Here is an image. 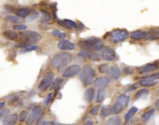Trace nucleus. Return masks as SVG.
I'll list each match as a JSON object with an SVG mask.
<instances>
[{
  "instance_id": "nucleus-18",
  "label": "nucleus",
  "mask_w": 159,
  "mask_h": 125,
  "mask_svg": "<svg viewBox=\"0 0 159 125\" xmlns=\"http://www.w3.org/2000/svg\"><path fill=\"white\" fill-rule=\"evenodd\" d=\"M95 94H96V93H95L94 88H88V89H86L85 92V99L86 100V102H91L94 100Z\"/></svg>"
},
{
  "instance_id": "nucleus-9",
  "label": "nucleus",
  "mask_w": 159,
  "mask_h": 125,
  "mask_svg": "<svg viewBox=\"0 0 159 125\" xmlns=\"http://www.w3.org/2000/svg\"><path fill=\"white\" fill-rule=\"evenodd\" d=\"M96 38H88L86 40H82L80 42H78V46L86 51H89V50H94V46H95V43H96Z\"/></svg>"
},
{
  "instance_id": "nucleus-31",
  "label": "nucleus",
  "mask_w": 159,
  "mask_h": 125,
  "mask_svg": "<svg viewBox=\"0 0 159 125\" xmlns=\"http://www.w3.org/2000/svg\"><path fill=\"white\" fill-rule=\"evenodd\" d=\"M5 19L8 22H11V23H14V24L20 22V17H16V16H6Z\"/></svg>"
},
{
  "instance_id": "nucleus-13",
  "label": "nucleus",
  "mask_w": 159,
  "mask_h": 125,
  "mask_svg": "<svg viewBox=\"0 0 159 125\" xmlns=\"http://www.w3.org/2000/svg\"><path fill=\"white\" fill-rule=\"evenodd\" d=\"M159 67V64L157 63H153V64H148L145 66H143V67H140L139 69V72L140 73H149V72H153L155 70H156L157 68Z\"/></svg>"
},
{
  "instance_id": "nucleus-28",
  "label": "nucleus",
  "mask_w": 159,
  "mask_h": 125,
  "mask_svg": "<svg viewBox=\"0 0 159 125\" xmlns=\"http://www.w3.org/2000/svg\"><path fill=\"white\" fill-rule=\"evenodd\" d=\"M39 17V14H38V12H36V11H32L31 13H30V15L29 16L26 18V20L27 21V22H31V21H34V20H36L37 17Z\"/></svg>"
},
{
  "instance_id": "nucleus-49",
  "label": "nucleus",
  "mask_w": 159,
  "mask_h": 125,
  "mask_svg": "<svg viewBox=\"0 0 159 125\" xmlns=\"http://www.w3.org/2000/svg\"><path fill=\"white\" fill-rule=\"evenodd\" d=\"M57 23L59 24V26L65 27V24H64V21L63 20H57Z\"/></svg>"
},
{
  "instance_id": "nucleus-45",
  "label": "nucleus",
  "mask_w": 159,
  "mask_h": 125,
  "mask_svg": "<svg viewBox=\"0 0 159 125\" xmlns=\"http://www.w3.org/2000/svg\"><path fill=\"white\" fill-rule=\"evenodd\" d=\"M17 100H18V96H17V95L16 94V95H15L14 97H12V99L10 100V102H9V104H15V102H16Z\"/></svg>"
},
{
  "instance_id": "nucleus-23",
  "label": "nucleus",
  "mask_w": 159,
  "mask_h": 125,
  "mask_svg": "<svg viewBox=\"0 0 159 125\" xmlns=\"http://www.w3.org/2000/svg\"><path fill=\"white\" fill-rule=\"evenodd\" d=\"M37 120H38V116H37L36 113L32 112V113L30 115H28L27 119V125H32Z\"/></svg>"
},
{
  "instance_id": "nucleus-22",
  "label": "nucleus",
  "mask_w": 159,
  "mask_h": 125,
  "mask_svg": "<svg viewBox=\"0 0 159 125\" xmlns=\"http://www.w3.org/2000/svg\"><path fill=\"white\" fill-rule=\"evenodd\" d=\"M138 111V109L136 108V107H132L129 111H128V113H126V115H125V122H126V123H128L130 122V120H131V118L135 114V113Z\"/></svg>"
},
{
  "instance_id": "nucleus-29",
  "label": "nucleus",
  "mask_w": 159,
  "mask_h": 125,
  "mask_svg": "<svg viewBox=\"0 0 159 125\" xmlns=\"http://www.w3.org/2000/svg\"><path fill=\"white\" fill-rule=\"evenodd\" d=\"M32 112H34L35 113L37 114V116H38V119L39 118H42V116L44 114V110L41 106H36L35 108H33Z\"/></svg>"
},
{
  "instance_id": "nucleus-3",
  "label": "nucleus",
  "mask_w": 159,
  "mask_h": 125,
  "mask_svg": "<svg viewBox=\"0 0 159 125\" xmlns=\"http://www.w3.org/2000/svg\"><path fill=\"white\" fill-rule=\"evenodd\" d=\"M95 71L89 65H86L79 75V79L85 85H91L94 83Z\"/></svg>"
},
{
  "instance_id": "nucleus-20",
  "label": "nucleus",
  "mask_w": 159,
  "mask_h": 125,
  "mask_svg": "<svg viewBox=\"0 0 159 125\" xmlns=\"http://www.w3.org/2000/svg\"><path fill=\"white\" fill-rule=\"evenodd\" d=\"M31 12H32V10L29 9V8H18L17 10H16V15L18 17H26L27 18V17L29 16Z\"/></svg>"
},
{
  "instance_id": "nucleus-43",
  "label": "nucleus",
  "mask_w": 159,
  "mask_h": 125,
  "mask_svg": "<svg viewBox=\"0 0 159 125\" xmlns=\"http://www.w3.org/2000/svg\"><path fill=\"white\" fill-rule=\"evenodd\" d=\"M123 72H124L125 75H132V73H134V71L130 67H125L123 69Z\"/></svg>"
},
{
  "instance_id": "nucleus-36",
  "label": "nucleus",
  "mask_w": 159,
  "mask_h": 125,
  "mask_svg": "<svg viewBox=\"0 0 159 125\" xmlns=\"http://www.w3.org/2000/svg\"><path fill=\"white\" fill-rule=\"evenodd\" d=\"M37 48H38V46H30L25 49H22L21 50V53H27V52H29V51H33V50H36Z\"/></svg>"
},
{
  "instance_id": "nucleus-52",
  "label": "nucleus",
  "mask_w": 159,
  "mask_h": 125,
  "mask_svg": "<svg viewBox=\"0 0 159 125\" xmlns=\"http://www.w3.org/2000/svg\"><path fill=\"white\" fill-rule=\"evenodd\" d=\"M4 106H5V102H1V104H0V107H1V109H2Z\"/></svg>"
},
{
  "instance_id": "nucleus-21",
  "label": "nucleus",
  "mask_w": 159,
  "mask_h": 125,
  "mask_svg": "<svg viewBox=\"0 0 159 125\" xmlns=\"http://www.w3.org/2000/svg\"><path fill=\"white\" fill-rule=\"evenodd\" d=\"M3 35L6 38L9 39V40H17L18 38L17 33L15 31H12V30H6L3 33Z\"/></svg>"
},
{
  "instance_id": "nucleus-5",
  "label": "nucleus",
  "mask_w": 159,
  "mask_h": 125,
  "mask_svg": "<svg viewBox=\"0 0 159 125\" xmlns=\"http://www.w3.org/2000/svg\"><path fill=\"white\" fill-rule=\"evenodd\" d=\"M21 36L24 38V41H27L28 43L32 44L36 41H38L42 38L41 35H39L38 33L34 32V31H24L21 33Z\"/></svg>"
},
{
  "instance_id": "nucleus-4",
  "label": "nucleus",
  "mask_w": 159,
  "mask_h": 125,
  "mask_svg": "<svg viewBox=\"0 0 159 125\" xmlns=\"http://www.w3.org/2000/svg\"><path fill=\"white\" fill-rule=\"evenodd\" d=\"M129 36V33L126 29H117L110 33V40L113 43H119L126 40Z\"/></svg>"
},
{
  "instance_id": "nucleus-26",
  "label": "nucleus",
  "mask_w": 159,
  "mask_h": 125,
  "mask_svg": "<svg viewBox=\"0 0 159 125\" xmlns=\"http://www.w3.org/2000/svg\"><path fill=\"white\" fill-rule=\"evenodd\" d=\"M105 96V91L104 89H99L97 92V95H96V102H103Z\"/></svg>"
},
{
  "instance_id": "nucleus-50",
  "label": "nucleus",
  "mask_w": 159,
  "mask_h": 125,
  "mask_svg": "<svg viewBox=\"0 0 159 125\" xmlns=\"http://www.w3.org/2000/svg\"><path fill=\"white\" fill-rule=\"evenodd\" d=\"M155 105H156V108H157V109H159V98L156 101V102H155Z\"/></svg>"
},
{
  "instance_id": "nucleus-16",
  "label": "nucleus",
  "mask_w": 159,
  "mask_h": 125,
  "mask_svg": "<svg viewBox=\"0 0 159 125\" xmlns=\"http://www.w3.org/2000/svg\"><path fill=\"white\" fill-rule=\"evenodd\" d=\"M155 84H156V81L150 77L143 78L139 81V85L143 87H150V86H154Z\"/></svg>"
},
{
  "instance_id": "nucleus-1",
  "label": "nucleus",
  "mask_w": 159,
  "mask_h": 125,
  "mask_svg": "<svg viewBox=\"0 0 159 125\" xmlns=\"http://www.w3.org/2000/svg\"><path fill=\"white\" fill-rule=\"evenodd\" d=\"M72 61V55L68 53H59L53 56L51 59V65L53 68L59 69L67 65Z\"/></svg>"
},
{
  "instance_id": "nucleus-48",
  "label": "nucleus",
  "mask_w": 159,
  "mask_h": 125,
  "mask_svg": "<svg viewBox=\"0 0 159 125\" xmlns=\"http://www.w3.org/2000/svg\"><path fill=\"white\" fill-rule=\"evenodd\" d=\"M6 11H8V12L13 11V7H12V6H6Z\"/></svg>"
},
{
  "instance_id": "nucleus-47",
  "label": "nucleus",
  "mask_w": 159,
  "mask_h": 125,
  "mask_svg": "<svg viewBox=\"0 0 159 125\" xmlns=\"http://www.w3.org/2000/svg\"><path fill=\"white\" fill-rule=\"evenodd\" d=\"M150 78H152V79H157V78H159V73H155L154 75H151V76H149Z\"/></svg>"
},
{
  "instance_id": "nucleus-42",
  "label": "nucleus",
  "mask_w": 159,
  "mask_h": 125,
  "mask_svg": "<svg viewBox=\"0 0 159 125\" xmlns=\"http://www.w3.org/2000/svg\"><path fill=\"white\" fill-rule=\"evenodd\" d=\"M89 54H90V53H88L87 51L84 50V51H81V52L78 54V56H81V57H83V58H88Z\"/></svg>"
},
{
  "instance_id": "nucleus-17",
  "label": "nucleus",
  "mask_w": 159,
  "mask_h": 125,
  "mask_svg": "<svg viewBox=\"0 0 159 125\" xmlns=\"http://www.w3.org/2000/svg\"><path fill=\"white\" fill-rule=\"evenodd\" d=\"M147 40H156L159 39V29L158 28H153L147 33L146 38Z\"/></svg>"
},
{
  "instance_id": "nucleus-51",
  "label": "nucleus",
  "mask_w": 159,
  "mask_h": 125,
  "mask_svg": "<svg viewBox=\"0 0 159 125\" xmlns=\"http://www.w3.org/2000/svg\"><path fill=\"white\" fill-rule=\"evenodd\" d=\"M84 125H93V122H91V121H87Z\"/></svg>"
},
{
  "instance_id": "nucleus-37",
  "label": "nucleus",
  "mask_w": 159,
  "mask_h": 125,
  "mask_svg": "<svg viewBox=\"0 0 159 125\" xmlns=\"http://www.w3.org/2000/svg\"><path fill=\"white\" fill-rule=\"evenodd\" d=\"M99 71L101 72V73H107V71H108V65L107 64H100L99 65Z\"/></svg>"
},
{
  "instance_id": "nucleus-34",
  "label": "nucleus",
  "mask_w": 159,
  "mask_h": 125,
  "mask_svg": "<svg viewBox=\"0 0 159 125\" xmlns=\"http://www.w3.org/2000/svg\"><path fill=\"white\" fill-rule=\"evenodd\" d=\"M53 35H56V36H58L59 38H61L62 40H64V38H66V34L64 33H61V32H59L58 30H54L52 33H51Z\"/></svg>"
},
{
  "instance_id": "nucleus-8",
  "label": "nucleus",
  "mask_w": 159,
  "mask_h": 125,
  "mask_svg": "<svg viewBox=\"0 0 159 125\" xmlns=\"http://www.w3.org/2000/svg\"><path fill=\"white\" fill-rule=\"evenodd\" d=\"M81 71H82V69L79 65L74 64V65L69 66V67H67L66 69H65L62 75H63V77H66V78H70V77H73L75 75H78Z\"/></svg>"
},
{
  "instance_id": "nucleus-2",
  "label": "nucleus",
  "mask_w": 159,
  "mask_h": 125,
  "mask_svg": "<svg viewBox=\"0 0 159 125\" xmlns=\"http://www.w3.org/2000/svg\"><path fill=\"white\" fill-rule=\"evenodd\" d=\"M129 100H130V97L128 96V95H126V94L119 95L116 101L115 102V104H114L113 106L111 107V110H110L111 113H113V114L120 113L128 105V104H129Z\"/></svg>"
},
{
  "instance_id": "nucleus-40",
  "label": "nucleus",
  "mask_w": 159,
  "mask_h": 125,
  "mask_svg": "<svg viewBox=\"0 0 159 125\" xmlns=\"http://www.w3.org/2000/svg\"><path fill=\"white\" fill-rule=\"evenodd\" d=\"M36 125H49V122L45 121L42 118H39L36 121Z\"/></svg>"
},
{
  "instance_id": "nucleus-27",
  "label": "nucleus",
  "mask_w": 159,
  "mask_h": 125,
  "mask_svg": "<svg viewBox=\"0 0 159 125\" xmlns=\"http://www.w3.org/2000/svg\"><path fill=\"white\" fill-rule=\"evenodd\" d=\"M64 21V24H65V26L69 28V29H73V28H75L77 27V24H75V22L72 21V20H69V19H65L63 20Z\"/></svg>"
},
{
  "instance_id": "nucleus-53",
  "label": "nucleus",
  "mask_w": 159,
  "mask_h": 125,
  "mask_svg": "<svg viewBox=\"0 0 159 125\" xmlns=\"http://www.w3.org/2000/svg\"><path fill=\"white\" fill-rule=\"evenodd\" d=\"M52 125H61V124H59V123H56V122H53Z\"/></svg>"
},
{
  "instance_id": "nucleus-44",
  "label": "nucleus",
  "mask_w": 159,
  "mask_h": 125,
  "mask_svg": "<svg viewBox=\"0 0 159 125\" xmlns=\"http://www.w3.org/2000/svg\"><path fill=\"white\" fill-rule=\"evenodd\" d=\"M136 88H137V85H136V84H132V85H130V86H128V88L126 89V91H127V92L134 91L135 89H136Z\"/></svg>"
},
{
  "instance_id": "nucleus-46",
  "label": "nucleus",
  "mask_w": 159,
  "mask_h": 125,
  "mask_svg": "<svg viewBox=\"0 0 159 125\" xmlns=\"http://www.w3.org/2000/svg\"><path fill=\"white\" fill-rule=\"evenodd\" d=\"M7 113H9V110H1V112H0V115H1V117H3L5 114L6 115Z\"/></svg>"
},
{
  "instance_id": "nucleus-39",
  "label": "nucleus",
  "mask_w": 159,
  "mask_h": 125,
  "mask_svg": "<svg viewBox=\"0 0 159 125\" xmlns=\"http://www.w3.org/2000/svg\"><path fill=\"white\" fill-rule=\"evenodd\" d=\"M14 29L15 30H25V29H27V26L26 25H16V26H14Z\"/></svg>"
},
{
  "instance_id": "nucleus-32",
  "label": "nucleus",
  "mask_w": 159,
  "mask_h": 125,
  "mask_svg": "<svg viewBox=\"0 0 159 125\" xmlns=\"http://www.w3.org/2000/svg\"><path fill=\"white\" fill-rule=\"evenodd\" d=\"M61 83H62V79L61 78H56L54 82H53V84L51 85V88L50 89L51 90H55L56 87H59V85L61 84Z\"/></svg>"
},
{
  "instance_id": "nucleus-35",
  "label": "nucleus",
  "mask_w": 159,
  "mask_h": 125,
  "mask_svg": "<svg viewBox=\"0 0 159 125\" xmlns=\"http://www.w3.org/2000/svg\"><path fill=\"white\" fill-rule=\"evenodd\" d=\"M99 109H100V106L99 105H96V106L92 107V108H91V110H90V114L96 115L97 113L99 112Z\"/></svg>"
},
{
  "instance_id": "nucleus-24",
  "label": "nucleus",
  "mask_w": 159,
  "mask_h": 125,
  "mask_svg": "<svg viewBox=\"0 0 159 125\" xmlns=\"http://www.w3.org/2000/svg\"><path fill=\"white\" fill-rule=\"evenodd\" d=\"M154 113H155V109H150V110H148L147 112H146L145 113L142 114V116H141L142 121H144V122L148 121L151 118V117H152V115L154 114Z\"/></svg>"
},
{
  "instance_id": "nucleus-41",
  "label": "nucleus",
  "mask_w": 159,
  "mask_h": 125,
  "mask_svg": "<svg viewBox=\"0 0 159 125\" xmlns=\"http://www.w3.org/2000/svg\"><path fill=\"white\" fill-rule=\"evenodd\" d=\"M52 96H53V93H50L47 94V98H45V105H48V104H50L51 99H52Z\"/></svg>"
},
{
  "instance_id": "nucleus-33",
  "label": "nucleus",
  "mask_w": 159,
  "mask_h": 125,
  "mask_svg": "<svg viewBox=\"0 0 159 125\" xmlns=\"http://www.w3.org/2000/svg\"><path fill=\"white\" fill-rule=\"evenodd\" d=\"M27 117H28L27 116V111H23V112L20 113V114L18 116V120L20 122H24V121H26L27 119Z\"/></svg>"
},
{
  "instance_id": "nucleus-15",
  "label": "nucleus",
  "mask_w": 159,
  "mask_h": 125,
  "mask_svg": "<svg viewBox=\"0 0 159 125\" xmlns=\"http://www.w3.org/2000/svg\"><path fill=\"white\" fill-rule=\"evenodd\" d=\"M130 36H131V38L134 39V40H142V39L146 38L147 33L145 32V31L138 30V31H135V32L131 33Z\"/></svg>"
},
{
  "instance_id": "nucleus-11",
  "label": "nucleus",
  "mask_w": 159,
  "mask_h": 125,
  "mask_svg": "<svg viewBox=\"0 0 159 125\" xmlns=\"http://www.w3.org/2000/svg\"><path fill=\"white\" fill-rule=\"evenodd\" d=\"M107 75L112 80H117L121 75V71L118 66L114 65V66H111V67L108 69Z\"/></svg>"
},
{
  "instance_id": "nucleus-14",
  "label": "nucleus",
  "mask_w": 159,
  "mask_h": 125,
  "mask_svg": "<svg viewBox=\"0 0 159 125\" xmlns=\"http://www.w3.org/2000/svg\"><path fill=\"white\" fill-rule=\"evenodd\" d=\"M18 121V116L17 114H10L6 116L3 120V125H15Z\"/></svg>"
},
{
  "instance_id": "nucleus-30",
  "label": "nucleus",
  "mask_w": 159,
  "mask_h": 125,
  "mask_svg": "<svg viewBox=\"0 0 159 125\" xmlns=\"http://www.w3.org/2000/svg\"><path fill=\"white\" fill-rule=\"evenodd\" d=\"M148 93V91L146 89H141L139 91H137V93H136L135 94V99H139L141 98L142 96H145V95H146Z\"/></svg>"
},
{
  "instance_id": "nucleus-7",
  "label": "nucleus",
  "mask_w": 159,
  "mask_h": 125,
  "mask_svg": "<svg viewBox=\"0 0 159 125\" xmlns=\"http://www.w3.org/2000/svg\"><path fill=\"white\" fill-rule=\"evenodd\" d=\"M101 58L105 61H115L116 60V53L111 47L105 46L101 50Z\"/></svg>"
},
{
  "instance_id": "nucleus-10",
  "label": "nucleus",
  "mask_w": 159,
  "mask_h": 125,
  "mask_svg": "<svg viewBox=\"0 0 159 125\" xmlns=\"http://www.w3.org/2000/svg\"><path fill=\"white\" fill-rule=\"evenodd\" d=\"M57 47L60 50H63V51H70V50H74L75 46V44L71 43L70 41H67V40H61L59 41L57 44Z\"/></svg>"
},
{
  "instance_id": "nucleus-6",
  "label": "nucleus",
  "mask_w": 159,
  "mask_h": 125,
  "mask_svg": "<svg viewBox=\"0 0 159 125\" xmlns=\"http://www.w3.org/2000/svg\"><path fill=\"white\" fill-rule=\"evenodd\" d=\"M54 76H55L54 73L51 72V73H47V75L45 76L39 84L38 89L40 91H45L47 89H48V88L53 84V82H54Z\"/></svg>"
},
{
  "instance_id": "nucleus-19",
  "label": "nucleus",
  "mask_w": 159,
  "mask_h": 125,
  "mask_svg": "<svg viewBox=\"0 0 159 125\" xmlns=\"http://www.w3.org/2000/svg\"><path fill=\"white\" fill-rule=\"evenodd\" d=\"M105 125H122V120L118 116H112L107 121Z\"/></svg>"
},
{
  "instance_id": "nucleus-25",
  "label": "nucleus",
  "mask_w": 159,
  "mask_h": 125,
  "mask_svg": "<svg viewBox=\"0 0 159 125\" xmlns=\"http://www.w3.org/2000/svg\"><path fill=\"white\" fill-rule=\"evenodd\" d=\"M111 108L107 105H105L101 108V117H103V118H105V117H107L108 114L111 113Z\"/></svg>"
},
{
  "instance_id": "nucleus-38",
  "label": "nucleus",
  "mask_w": 159,
  "mask_h": 125,
  "mask_svg": "<svg viewBox=\"0 0 159 125\" xmlns=\"http://www.w3.org/2000/svg\"><path fill=\"white\" fill-rule=\"evenodd\" d=\"M98 58H99V56L96 53H90L88 56V59H90L91 61H97Z\"/></svg>"
},
{
  "instance_id": "nucleus-12",
  "label": "nucleus",
  "mask_w": 159,
  "mask_h": 125,
  "mask_svg": "<svg viewBox=\"0 0 159 125\" xmlns=\"http://www.w3.org/2000/svg\"><path fill=\"white\" fill-rule=\"evenodd\" d=\"M110 83V80L108 77H105V76H101V77H98L96 80V83L95 85L96 88H99V89H104V88L107 87Z\"/></svg>"
}]
</instances>
